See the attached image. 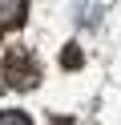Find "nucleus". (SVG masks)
Segmentation results:
<instances>
[{
  "instance_id": "nucleus-3",
  "label": "nucleus",
  "mask_w": 121,
  "mask_h": 125,
  "mask_svg": "<svg viewBox=\"0 0 121 125\" xmlns=\"http://www.w3.org/2000/svg\"><path fill=\"white\" fill-rule=\"evenodd\" d=\"M0 125H32V117L20 113V109H4L0 113Z\"/></svg>"
},
{
  "instance_id": "nucleus-2",
  "label": "nucleus",
  "mask_w": 121,
  "mask_h": 125,
  "mask_svg": "<svg viewBox=\"0 0 121 125\" xmlns=\"http://www.w3.org/2000/svg\"><path fill=\"white\" fill-rule=\"evenodd\" d=\"M24 20V4H16V0H8V4H0V32H8V28H16Z\"/></svg>"
},
{
  "instance_id": "nucleus-1",
  "label": "nucleus",
  "mask_w": 121,
  "mask_h": 125,
  "mask_svg": "<svg viewBox=\"0 0 121 125\" xmlns=\"http://www.w3.org/2000/svg\"><path fill=\"white\" fill-rule=\"evenodd\" d=\"M4 77H8V85H16V89H32V85L40 81V69L32 65L28 52H8L4 57Z\"/></svg>"
}]
</instances>
